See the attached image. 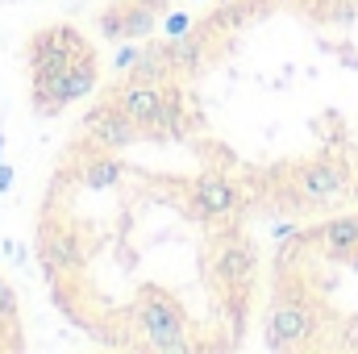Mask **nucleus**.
<instances>
[{
  "label": "nucleus",
  "mask_w": 358,
  "mask_h": 354,
  "mask_svg": "<svg viewBox=\"0 0 358 354\" xmlns=\"http://www.w3.org/2000/svg\"><path fill=\"white\" fill-rule=\"evenodd\" d=\"M134 325H138V346L142 351H159V354H183L192 351L187 338V317L176 300L167 296H146L134 309Z\"/></svg>",
  "instance_id": "f257e3e1"
},
{
  "label": "nucleus",
  "mask_w": 358,
  "mask_h": 354,
  "mask_svg": "<svg viewBox=\"0 0 358 354\" xmlns=\"http://www.w3.org/2000/svg\"><path fill=\"white\" fill-rule=\"evenodd\" d=\"M96 80H100V63H96V50H88L84 59H76L67 71L50 76V80H34L29 84V104L38 117H55L63 113L67 104L84 100L88 92H96Z\"/></svg>",
  "instance_id": "f03ea898"
},
{
  "label": "nucleus",
  "mask_w": 358,
  "mask_h": 354,
  "mask_svg": "<svg viewBox=\"0 0 358 354\" xmlns=\"http://www.w3.org/2000/svg\"><path fill=\"white\" fill-rule=\"evenodd\" d=\"M92 50V42L76 29V25H46L29 38L25 46V63H29V76L34 80H50L59 71H67L76 59H84Z\"/></svg>",
  "instance_id": "7ed1b4c3"
},
{
  "label": "nucleus",
  "mask_w": 358,
  "mask_h": 354,
  "mask_svg": "<svg viewBox=\"0 0 358 354\" xmlns=\"http://www.w3.org/2000/svg\"><path fill=\"white\" fill-rule=\"evenodd\" d=\"M317 334V317L308 309V300L300 296H279L271 304V317H267V346L271 351H300L308 346Z\"/></svg>",
  "instance_id": "20e7f679"
},
{
  "label": "nucleus",
  "mask_w": 358,
  "mask_h": 354,
  "mask_svg": "<svg viewBox=\"0 0 358 354\" xmlns=\"http://www.w3.org/2000/svg\"><path fill=\"white\" fill-rule=\"evenodd\" d=\"M159 13H167V0H117L100 13V34L113 42L150 38L159 29Z\"/></svg>",
  "instance_id": "39448f33"
},
{
  "label": "nucleus",
  "mask_w": 358,
  "mask_h": 354,
  "mask_svg": "<svg viewBox=\"0 0 358 354\" xmlns=\"http://www.w3.org/2000/svg\"><path fill=\"white\" fill-rule=\"evenodd\" d=\"M84 138H88L96 150H125V146H134V142L146 138V134H142V125L129 121L113 100H100L96 108L84 113Z\"/></svg>",
  "instance_id": "423d86ee"
},
{
  "label": "nucleus",
  "mask_w": 358,
  "mask_h": 354,
  "mask_svg": "<svg viewBox=\"0 0 358 354\" xmlns=\"http://www.w3.org/2000/svg\"><path fill=\"white\" fill-rule=\"evenodd\" d=\"M350 192V167L342 159H317L308 167H300L296 176V196L304 204H334Z\"/></svg>",
  "instance_id": "0eeeda50"
},
{
  "label": "nucleus",
  "mask_w": 358,
  "mask_h": 354,
  "mask_svg": "<svg viewBox=\"0 0 358 354\" xmlns=\"http://www.w3.org/2000/svg\"><path fill=\"white\" fill-rule=\"evenodd\" d=\"M192 204H196L200 221H229V217H238V208H242V187L229 176L204 171V176L192 183Z\"/></svg>",
  "instance_id": "6e6552de"
},
{
  "label": "nucleus",
  "mask_w": 358,
  "mask_h": 354,
  "mask_svg": "<svg viewBox=\"0 0 358 354\" xmlns=\"http://www.w3.org/2000/svg\"><path fill=\"white\" fill-rule=\"evenodd\" d=\"M213 267H217V279H221L229 292H238V296L250 292V279H255V250H250L246 238H225Z\"/></svg>",
  "instance_id": "1a4fd4ad"
},
{
  "label": "nucleus",
  "mask_w": 358,
  "mask_h": 354,
  "mask_svg": "<svg viewBox=\"0 0 358 354\" xmlns=\"http://www.w3.org/2000/svg\"><path fill=\"white\" fill-rule=\"evenodd\" d=\"M308 242H317L329 259H355L358 255V213H346V217H334V221L317 225L308 234Z\"/></svg>",
  "instance_id": "9d476101"
},
{
  "label": "nucleus",
  "mask_w": 358,
  "mask_h": 354,
  "mask_svg": "<svg viewBox=\"0 0 358 354\" xmlns=\"http://www.w3.org/2000/svg\"><path fill=\"white\" fill-rule=\"evenodd\" d=\"M42 263L50 267V271H80V267H84V246H80V238L67 234V229L42 234Z\"/></svg>",
  "instance_id": "9b49d317"
},
{
  "label": "nucleus",
  "mask_w": 358,
  "mask_h": 354,
  "mask_svg": "<svg viewBox=\"0 0 358 354\" xmlns=\"http://www.w3.org/2000/svg\"><path fill=\"white\" fill-rule=\"evenodd\" d=\"M121 80H134V84H171V80H176V67H171V59H167V46H146L142 59H138Z\"/></svg>",
  "instance_id": "f8f14e48"
},
{
  "label": "nucleus",
  "mask_w": 358,
  "mask_h": 354,
  "mask_svg": "<svg viewBox=\"0 0 358 354\" xmlns=\"http://www.w3.org/2000/svg\"><path fill=\"white\" fill-rule=\"evenodd\" d=\"M121 159H117V150H96V155H88V163L80 167V179L88 183V187H96V192H104V187H113L117 179H121Z\"/></svg>",
  "instance_id": "ddd939ff"
},
{
  "label": "nucleus",
  "mask_w": 358,
  "mask_h": 354,
  "mask_svg": "<svg viewBox=\"0 0 358 354\" xmlns=\"http://www.w3.org/2000/svg\"><path fill=\"white\" fill-rule=\"evenodd\" d=\"M0 325H17V292L0 279Z\"/></svg>",
  "instance_id": "4468645a"
},
{
  "label": "nucleus",
  "mask_w": 358,
  "mask_h": 354,
  "mask_svg": "<svg viewBox=\"0 0 358 354\" xmlns=\"http://www.w3.org/2000/svg\"><path fill=\"white\" fill-rule=\"evenodd\" d=\"M196 25H192V17L187 13H167V21H163V34L167 38H183V34H192Z\"/></svg>",
  "instance_id": "2eb2a0df"
},
{
  "label": "nucleus",
  "mask_w": 358,
  "mask_h": 354,
  "mask_svg": "<svg viewBox=\"0 0 358 354\" xmlns=\"http://www.w3.org/2000/svg\"><path fill=\"white\" fill-rule=\"evenodd\" d=\"M138 59H142V50H138V46H125V50H121V55H117V63H113V67H117V71H121V76H125V71H129V67H134V63H138Z\"/></svg>",
  "instance_id": "dca6fc26"
},
{
  "label": "nucleus",
  "mask_w": 358,
  "mask_h": 354,
  "mask_svg": "<svg viewBox=\"0 0 358 354\" xmlns=\"http://www.w3.org/2000/svg\"><path fill=\"white\" fill-rule=\"evenodd\" d=\"M8 187H13V167L0 163V192H8Z\"/></svg>",
  "instance_id": "f3484780"
},
{
  "label": "nucleus",
  "mask_w": 358,
  "mask_h": 354,
  "mask_svg": "<svg viewBox=\"0 0 358 354\" xmlns=\"http://www.w3.org/2000/svg\"><path fill=\"white\" fill-rule=\"evenodd\" d=\"M0 163H4V134H0Z\"/></svg>",
  "instance_id": "a211bd4d"
}]
</instances>
